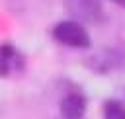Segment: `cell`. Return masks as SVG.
<instances>
[{"label": "cell", "mask_w": 125, "mask_h": 119, "mask_svg": "<svg viewBox=\"0 0 125 119\" xmlns=\"http://www.w3.org/2000/svg\"><path fill=\"white\" fill-rule=\"evenodd\" d=\"M104 119H125V105L117 99H107L104 103Z\"/></svg>", "instance_id": "obj_4"}, {"label": "cell", "mask_w": 125, "mask_h": 119, "mask_svg": "<svg viewBox=\"0 0 125 119\" xmlns=\"http://www.w3.org/2000/svg\"><path fill=\"white\" fill-rule=\"evenodd\" d=\"M113 4H117V6H121V8H125V0H111Z\"/></svg>", "instance_id": "obj_6"}, {"label": "cell", "mask_w": 125, "mask_h": 119, "mask_svg": "<svg viewBox=\"0 0 125 119\" xmlns=\"http://www.w3.org/2000/svg\"><path fill=\"white\" fill-rule=\"evenodd\" d=\"M86 113V98L82 94H66L61 99V115L64 119H82Z\"/></svg>", "instance_id": "obj_3"}, {"label": "cell", "mask_w": 125, "mask_h": 119, "mask_svg": "<svg viewBox=\"0 0 125 119\" xmlns=\"http://www.w3.org/2000/svg\"><path fill=\"white\" fill-rule=\"evenodd\" d=\"M64 6L80 23H96L104 18V6L100 0H64Z\"/></svg>", "instance_id": "obj_2"}, {"label": "cell", "mask_w": 125, "mask_h": 119, "mask_svg": "<svg viewBox=\"0 0 125 119\" xmlns=\"http://www.w3.org/2000/svg\"><path fill=\"white\" fill-rule=\"evenodd\" d=\"M10 70H12V60H8V59L0 57V76H2V78H6V76L10 74Z\"/></svg>", "instance_id": "obj_5"}, {"label": "cell", "mask_w": 125, "mask_h": 119, "mask_svg": "<svg viewBox=\"0 0 125 119\" xmlns=\"http://www.w3.org/2000/svg\"><path fill=\"white\" fill-rule=\"evenodd\" d=\"M53 37L66 45V47H74V49H88L92 45L90 33L86 31L84 23L76 21V20H62L53 27Z\"/></svg>", "instance_id": "obj_1"}]
</instances>
